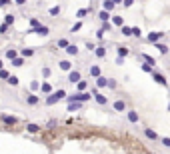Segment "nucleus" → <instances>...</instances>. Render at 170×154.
Instances as JSON below:
<instances>
[{"instance_id":"nucleus-1","label":"nucleus","mask_w":170,"mask_h":154,"mask_svg":"<svg viewBox=\"0 0 170 154\" xmlns=\"http://www.w3.org/2000/svg\"><path fill=\"white\" fill-rule=\"evenodd\" d=\"M92 98V94L90 92H76V94H72V96H66V100H68V104L70 102H88Z\"/></svg>"},{"instance_id":"nucleus-2","label":"nucleus","mask_w":170,"mask_h":154,"mask_svg":"<svg viewBox=\"0 0 170 154\" xmlns=\"http://www.w3.org/2000/svg\"><path fill=\"white\" fill-rule=\"evenodd\" d=\"M64 96H68V94H66L64 90H56L54 94H50V96H46V100H44V102L48 104V106H50V104H56L58 100H62Z\"/></svg>"},{"instance_id":"nucleus-3","label":"nucleus","mask_w":170,"mask_h":154,"mask_svg":"<svg viewBox=\"0 0 170 154\" xmlns=\"http://www.w3.org/2000/svg\"><path fill=\"white\" fill-rule=\"evenodd\" d=\"M0 120L4 122L6 126H18L20 118H16V116H8V114H2V116H0Z\"/></svg>"},{"instance_id":"nucleus-4","label":"nucleus","mask_w":170,"mask_h":154,"mask_svg":"<svg viewBox=\"0 0 170 154\" xmlns=\"http://www.w3.org/2000/svg\"><path fill=\"white\" fill-rule=\"evenodd\" d=\"M90 94L96 98V102H98V104H102V106H104V104H108V98H106L104 94H100L98 90H90Z\"/></svg>"},{"instance_id":"nucleus-5","label":"nucleus","mask_w":170,"mask_h":154,"mask_svg":"<svg viewBox=\"0 0 170 154\" xmlns=\"http://www.w3.org/2000/svg\"><path fill=\"white\" fill-rule=\"evenodd\" d=\"M68 80H70L72 84H78V82L82 80V74H80L78 70H70V74H68Z\"/></svg>"},{"instance_id":"nucleus-6","label":"nucleus","mask_w":170,"mask_h":154,"mask_svg":"<svg viewBox=\"0 0 170 154\" xmlns=\"http://www.w3.org/2000/svg\"><path fill=\"white\" fill-rule=\"evenodd\" d=\"M160 38H164V32H150L146 40L152 42V44H156V42H160Z\"/></svg>"},{"instance_id":"nucleus-7","label":"nucleus","mask_w":170,"mask_h":154,"mask_svg":"<svg viewBox=\"0 0 170 154\" xmlns=\"http://www.w3.org/2000/svg\"><path fill=\"white\" fill-rule=\"evenodd\" d=\"M152 76H154V82H156V84H162V86H166V84H168V80H166V76H164V74L152 72Z\"/></svg>"},{"instance_id":"nucleus-8","label":"nucleus","mask_w":170,"mask_h":154,"mask_svg":"<svg viewBox=\"0 0 170 154\" xmlns=\"http://www.w3.org/2000/svg\"><path fill=\"white\" fill-rule=\"evenodd\" d=\"M112 106H114V110H116V112H124V110H126V102H124V100H114V104H112Z\"/></svg>"},{"instance_id":"nucleus-9","label":"nucleus","mask_w":170,"mask_h":154,"mask_svg":"<svg viewBox=\"0 0 170 154\" xmlns=\"http://www.w3.org/2000/svg\"><path fill=\"white\" fill-rule=\"evenodd\" d=\"M144 136L148 138V140H158V134L152 130V128H144Z\"/></svg>"},{"instance_id":"nucleus-10","label":"nucleus","mask_w":170,"mask_h":154,"mask_svg":"<svg viewBox=\"0 0 170 154\" xmlns=\"http://www.w3.org/2000/svg\"><path fill=\"white\" fill-rule=\"evenodd\" d=\"M58 66H60V70H64V72H70V70H72V62H70V60H60Z\"/></svg>"},{"instance_id":"nucleus-11","label":"nucleus","mask_w":170,"mask_h":154,"mask_svg":"<svg viewBox=\"0 0 170 154\" xmlns=\"http://www.w3.org/2000/svg\"><path fill=\"white\" fill-rule=\"evenodd\" d=\"M140 60H142L144 64H148V66H152V64H156V60L152 58L150 54H140Z\"/></svg>"},{"instance_id":"nucleus-12","label":"nucleus","mask_w":170,"mask_h":154,"mask_svg":"<svg viewBox=\"0 0 170 154\" xmlns=\"http://www.w3.org/2000/svg\"><path fill=\"white\" fill-rule=\"evenodd\" d=\"M90 76H94V78L102 76V70H100V66H98V64H92V66H90Z\"/></svg>"},{"instance_id":"nucleus-13","label":"nucleus","mask_w":170,"mask_h":154,"mask_svg":"<svg viewBox=\"0 0 170 154\" xmlns=\"http://www.w3.org/2000/svg\"><path fill=\"white\" fill-rule=\"evenodd\" d=\"M40 92L52 94V84H50V82H42V84H40Z\"/></svg>"},{"instance_id":"nucleus-14","label":"nucleus","mask_w":170,"mask_h":154,"mask_svg":"<svg viewBox=\"0 0 170 154\" xmlns=\"http://www.w3.org/2000/svg\"><path fill=\"white\" fill-rule=\"evenodd\" d=\"M116 50H118V58H124V56H128V54H130L128 46H122V44H120V46H118Z\"/></svg>"},{"instance_id":"nucleus-15","label":"nucleus","mask_w":170,"mask_h":154,"mask_svg":"<svg viewBox=\"0 0 170 154\" xmlns=\"http://www.w3.org/2000/svg\"><path fill=\"white\" fill-rule=\"evenodd\" d=\"M112 24H114V26H118V28H122V26H124L122 16H116V14H114V16H112Z\"/></svg>"},{"instance_id":"nucleus-16","label":"nucleus","mask_w":170,"mask_h":154,"mask_svg":"<svg viewBox=\"0 0 170 154\" xmlns=\"http://www.w3.org/2000/svg\"><path fill=\"white\" fill-rule=\"evenodd\" d=\"M20 56H22V58L34 56V48H22V50H20Z\"/></svg>"},{"instance_id":"nucleus-17","label":"nucleus","mask_w":170,"mask_h":154,"mask_svg":"<svg viewBox=\"0 0 170 154\" xmlns=\"http://www.w3.org/2000/svg\"><path fill=\"white\" fill-rule=\"evenodd\" d=\"M16 56H18V50H16V48H8L6 50V58L8 60H14Z\"/></svg>"},{"instance_id":"nucleus-18","label":"nucleus","mask_w":170,"mask_h":154,"mask_svg":"<svg viewBox=\"0 0 170 154\" xmlns=\"http://www.w3.org/2000/svg\"><path fill=\"white\" fill-rule=\"evenodd\" d=\"M34 32L40 34V36H46V34L50 32V28H48V26H38V28H34Z\"/></svg>"},{"instance_id":"nucleus-19","label":"nucleus","mask_w":170,"mask_h":154,"mask_svg":"<svg viewBox=\"0 0 170 154\" xmlns=\"http://www.w3.org/2000/svg\"><path fill=\"white\" fill-rule=\"evenodd\" d=\"M66 52L70 54V56H76V54H78V46H76V44H68Z\"/></svg>"},{"instance_id":"nucleus-20","label":"nucleus","mask_w":170,"mask_h":154,"mask_svg":"<svg viewBox=\"0 0 170 154\" xmlns=\"http://www.w3.org/2000/svg\"><path fill=\"white\" fill-rule=\"evenodd\" d=\"M26 102L30 104V106H34V104H38V102H40V98L36 96V94H30V96L26 98Z\"/></svg>"},{"instance_id":"nucleus-21","label":"nucleus","mask_w":170,"mask_h":154,"mask_svg":"<svg viewBox=\"0 0 170 154\" xmlns=\"http://www.w3.org/2000/svg\"><path fill=\"white\" fill-rule=\"evenodd\" d=\"M154 46L158 48V52H160V54H168V46H166V44H162V42H156Z\"/></svg>"},{"instance_id":"nucleus-22","label":"nucleus","mask_w":170,"mask_h":154,"mask_svg":"<svg viewBox=\"0 0 170 154\" xmlns=\"http://www.w3.org/2000/svg\"><path fill=\"white\" fill-rule=\"evenodd\" d=\"M94 54H96L98 58H104V56H106V48H104V46H98V48H94Z\"/></svg>"},{"instance_id":"nucleus-23","label":"nucleus","mask_w":170,"mask_h":154,"mask_svg":"<svg viewBox=\"0 0 170 154\" xmlns=\"http://www.w3.org/2000/svg\"><path fill=\"white\" fill-rule=\"evenodd\" d=\"M26 130L30 134H34V132H40V126H38V124H34V122H30V124L26 126Z\"/></svg>"},{"instance_id":"nucleus-24","label":"nucleus","mask_w":170,"mask_h":154,"mask_svg":"<svg viewBox=\"0 0 170 154\" xmlns=\"http://www.w3.org/2000/svg\"><path fill=\"white\" fill-rule=\"evenodd\" d=\"M80 108H82V102H70V104H68V110H70V112L80 110Z\"/></svg>"},{"instance_id":"nucleus-25","label":"nucleus","mask_w":170,"mask_h":154,"mask_svg":"<svg viewBox=\"0 0 170 154\" xmlns=\"http://www.w3.org/2000/svg\"><path fill=\"white\" fill-rule=\"evenodd\" d=\"M4 24H6V26H12L14 24V14H6V16H4Z\"/></svg>"},{"instance_id":"nucleus-26","label":"nucleus","mask_w":170,"mask_h":154,"mask_svg":"<svg viewBox=\"0 0 170 154\" xmlns=\"http://www.w3.org/2000/svg\"><path fill=\"white\" fill-rule=\"evenodd\" d=\"M98 18H100L102 22H108V18H110V14L106 12V10H100V12H98Z\"/></svg>"},{"instance_id":"nucleus-27","label":"nucleus","mask_w":170,"mask_h":154,"mask_svg":"<svg viewBox=\"0 0 170 154\" xmlns=\"http://www.w3.org/2000/svg\"><path fill=\"white\" fill-rule=\"evenodd\" d=\"M130 36H134V38H140V36H142V32H140V28H138V26L130 28Z\"/></svg>"},{"instance_id":"nucleus-28","label":"nucleus","mask_w":170,"mask_h":154,"mask_svg":"<svg viewBox=\"0 0 170 154\" xmlns=\"http://www.w3.org/2000/svg\"><path fill=\"white\" fill-rule=\"evenodd\" d=\"M106 80H108V78H104V76H98V78H96V86H98V88H104V86H106Z\"/></svg>"},{"instance_id":"nucleus-29","label":"nucleus","mask_w":170,"mask_h":154,"mask_svg":"<svg viewBox=\"0 0 170 154\" xmlns=\"http://www.w3.org/2000/svg\"><path fill=\"white\" fill-rule=\"evenodd\" d=\"M126 118H128V120H130V122H138V114L134 112V110H130V112L126 114Z\"/></svg>"},{"instance_id":"nucleus-30","label":"nucleus","mask_w":170,"mask_h":154,"mask_svg":"<svg viewBox=\"0 0 170 154\" xmlns=\"http://www.w3.org/2000/svg\"><path fill=\"white\" fill-rule=\"evenodd\" d=\"M68 44H70V42L66 40V38H60V40L56 42V46H58V48H64V50H66V48H68Z\"/></svg>"},{"instance_id":"nucleus-31","label":"nucleus","mask_w":170,"mask_h":154,"mask_svg":"<svg viewBox=\"0 0 170 154\" xmlns=\"http://www.w3.org/2000/svg\"><path fill=\"white\" fill-rule=\"evenodd\" d=\"M76 88H78V92H86V88H88V84H86V80H80L78 84H76Z\"/></svg>"},{"instance_id":"nucleus-32","label":"nucleus","mask_w":170,"mask_h":154,"mask_svg":"<svg viewBox=\"0 0 170 154\" xmlns=\"http://www.w3.org/2000/svg\"><path fill=\"white\" fill-rule=\"evenodd\" d=\"M8 84H10V86H18V84H20V80H18V78H16V76H12V74H10V78H8Z\"/></svg>"},{"instance_id":"nucleus-33","label":"nucleus","mask_w":170,"mask_h":154,"mask_svg":"<svg viewBox=\"0 0 170 154\" xmlns=\"http://www.w3.org/2000/svg\"><path fill=\"white\" fill-rule=\"evenodd\" d=\"M104 10H106V12L114 10V2H112V0H104Z\"/></svg>"},{"instance_id":"nucleus-34","label":"nucleus","mask_w":170,"mask_h":154,"mask_svg":"<svg viewBox=\"0 0 170 154\" xmlns=\"http://www.w3.org/2000/svg\"><path fill=\"white\" fill-rule=\"evenodd\" d=\"M86 14H88V8H80L78 12H76V18H80V20H82V18H84Z\"/></svg>"},{"instance_id":"nucleus-35","label":"nucleus","mask_w":170,"mask_h":154,"mask_svg":"<svg viewBox=\"0 0 170 154\" xmlns=\"http://www.w3.org/2000/svg\"><path fill=\"white\" fill-rule=\"evenodd\" d=\"M22 64H24V58H22V56H16L12 60V66H22Z\"/></svg>"},{"instance_id":"nucleus-36","label":"nucleus","mask_w":170,"mask_h":154,"mask_svg":"<svg viewBox=\"0 0 170 154\" xmlns=\"http://www.w3.org/2000/svg\"><path fill=\"white\" fill-rule=\"evenodd\" d=\"M8 78H10V72L2 68V70H0V80H8Z\"/></svg>"},{"instance_id":"nucleus-37","label":"nucleus","mask_w":170,"mask_h":154,"mask_svg":"<svg viewBox=\"0 0 170 154\" xmlns=\"http://www.w3.org/2000/svg\"><path fill=\"white\" fill-rule=\"evenodd\" d=\"M30 90H32V92H36V90H40V84L36 80H32L30 82Z\"/></svg>"},{"instance_id":"nucleus-38","label":"nucleus","mask_w":170,"mask_h":154,"mask_svg":"<svg viewBox=\"0 0 170 154\" xmlns=\"http://www.w3.org/2000/svg\"><path fill=\"white\" fill-rule=\"evenodd\" d=\"M106 86H108V88H112V90H114V88H116L118 84H116V80H110V78H108V80H106Z\"/></svg>"},{"instance_id":"nucleus-39","label":"nucleus","mask_w":170,"mask_h":154,"mask_svg":"<svg viewBox=\"0 0 170 154\" xmlns=\"http://www.w3.org/2000/svg\"><path fill=\"white\" fill-rule=\"evenodd\" d=\"M60 14V6H54V8H50V16H58Z\"/></svg>"},{"instance_id":"nucleus-40","label":"nucleus","mask_w":170,"mask_h":154,"mask_svg":"<svg viewBox=\"0 0 170 154\" xmlns=\"http://www.w3.org/2000/svg\"><path fill=\"white\" fill-rule=\"evenodd\" d=\"M30 26H32V28H38L40 26V20H38V18H30Z\"/></svg>"},{"instance_id":"nucleus-41","label":"nucleus","mask_w":170,"mask_h":154,"mask_svg":"<svg viewBox=\"0 0 170 154\" xmlns=\"http://www.w3.org/2000/svg\"><path fill=\"white\" fill-rule=\"evenodd\" d=\"M120 32L124 34V36H130V26H122L120 28Z\"/></svg>"},{"instance_id":"nucleus-42","label":"nucleus","mask_w":170,"mask_h":154,"mask_svg":"<svg viewBox=\"0 0 170 154\" xmlns=\"http://www.w3.org/2000/svg\"><path fill=\"white\" fill-rule=\"evenodd\" d=\"M50 74H52V72H50V68H48V66H44V68H42V76H44V78H48Z\"/></svg>"},{"instance_id":"nucleus-43","label":"nucleus","mask_w":170,"mask_h":154,"mask_svg":"<svg viewBox=\"0 0 170 154\" xmlns=\"http://www.w3.org/2000/svg\"><path fill=\"white\" fill-rule=\"evenodd\" d=\"M140 68H142V70H144V72H154V68H152V66H148V64H142V66H140Z\"/></svg>"},{"instance_id":"nucleus-44","label":"nucleus","mask_w":170,"mask_h":154,"mask_svg":"<svg viewBox=\"0 0 170 154\" xmlns=\"http://www.w3.org/2000/svg\"><path fill=\"white\" fill-rule=\"evenodd\" d=\"M134 2H136V0H122V4H124L126 8H130L132 4H134Z\"/></svg>"},{"instance_id":"nucleus-45","label":"nucleus","mask_w":170,"mask_h":154,"mask_svg":"<svg viewBox=\"0 0 170 154\" xmlns=\"http://www.w3.org/2000/svg\"><path fill=\"white\" fill-rule=\"evenodd\" d=\"M80 28H82V22H76V24H74V26H72V32H78Z\"/></svg>"},{"instance_id":"nucleus-46","label":"nucleus","mask_w":170,"mask_h":154,"mask_svg":"<svg viewBox=\"0 0 170 154\" xmlns=\"http://www.w3.org/2000/svg\"><path fill=\"white\" fill-rule=\"evenodd\" d=\"M6 30H8V26L2 22V24H0V34H6Z\"/></svg>"},{"instance_id":"nucleus-47","label":"nucleus","mask_w":170,"mask_h":154,"mask_svg":"<svg viewBox=\"0 0 170 154\" xmlns=\"http://www.w3.org/2000/svg\"><path fill=\"white\" fill-rule=\"evenodd\" d=\"M56 126V120H48L46 122V128H54Z\"/></svg>"},{"instance_id":"nucleus-48","label":"nucleus","mask_w":170,"mask_h":154,"mask_svg":"<svg viewBox=\"0 0 170 154\" xmlns=\"http://www.w3.org/2000/svg\"><path fill=\"white\" fill-rule=\"evenodd\" d=\"M162 144H164L166 148H170V138H166V136H164V138H162Z\"/></svg>"},{"instance_id":"nucleus-49","label":"nucleus","mask_w":170,"mask_h":154,"mask_svg":"<svg viewBox=\"0 0 170 154\" xmlns=\"http://www.w3.org/2000/svg\"><path fill=\"white\" fill-rule=\"evenodd\" d=\"M110 24H108V22H104V24H102V28H100V30H102V32H104V30H110Z\"/></svg>"},{"instance_id":"nucleus-50","label":"nucleus","mask_w":170,"mask_h":154,"mask_svg":"<svg viewBox=\"0 0 170 154\" xmlns=\"http://www.w3.org/2000/svg\"><path fill=\"white\" fill-rule=\"evenodd\" d=\"M10 2H12V0H0V6H8Z\"/></svg>"},{"instance_id":"nucleus-51","label":"nucleus","mask_w":170,"mask_h":154,"mask_svg":"<svg viewBox=\"0 0 170 154\" xmlns=\"http://www.w3.org/2000/svg\"><path fill=\"white\" fill-rule=\"evenodd\" d=\"M14 2H16L18 6H24V4H26V0H14Z\"/></svg>"},{"instance_id":"nucleus-52","label":"nucleus","mask_w":170,"mask_h":154,"mask_svg":"<svg viewBox=\"0 0 170 154\" xmlns=\"http://www.w3.org/2000/svg\"><path fill=\"white\" fill-rule=\"evenodd\" d=\"M112 2H114V6H116V4H122V0H112Z\"/></svg>"},{"instance_id":"nucleus-53","label":"nucleus","mask_w":170,"mask_h":154,"mask_svg":"<svg viewBox=\"0 0 170 154\" xmlns=\"http://www.w3.org/2000/svg\"><path fill=\"white\" fill-rule=\"evenodd\" d=\"M2 66H4V64H2V60H0V70H2Z\"/></svg>"},{"instance_id":"nucleus-54","label":"nucleus","mask_w":170,"mask_h":154,"mask_svg":"<svg viewBox=\"0 0 170 154\" xmlns=\"http://www.w3.org/2000/svg\"><path fill=\"white\" fill-rule=\"evenodd\" d=\"M146 154H154V152H146Z\"/></svg>"},{"instance_id":"nucleus-55","label":"nucleus","mask_w":170,"mask_h":154,"mask_svg":"<svg viewBox=\"0 0 170 154\" xmlns=\"http://www.w3.org/2000/svg\"><path fill=\"white\" fill-rule=\"evenodd\" d=\"M168 110H170V104H168Z\"/></svg>"}]
</instances>
